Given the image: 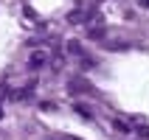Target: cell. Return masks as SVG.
Listing matches in <instances>:
<instances>
[{
    "label": "cell",
    "mask_w": 149,
    "mask_h": 140,
    "mask_svg": "<svg viewBox=\"0 0 149 140\" xmlns=\"http://www.w3.org/2000/svg\"><path fill=\"white\" fill-rule=\"evenodd\" d=\"M45 62H48V53H45V50H40V53H34V56H31L28 67H31V70H37V67H42Z\"/></svg>",
    "instance_id": "1"
}]
</instances>
